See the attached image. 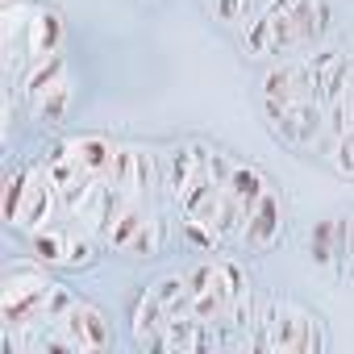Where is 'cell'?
Segmentation results:
<instances>
[{
  "instance_id": "obj_12",
  "label": "cell",
  "mask_w": 354,
  "mask_h": 354,
  "mask_svg": "<svg viewBox=\"0 0 354 354\" xmlns=\"http://www.w3.org/2000/svg\"><path fill=\"white\" fill-rule=\"evenodd\" d=\"M26 242H30V250H34V263L55 267V271H88V267L100 259V250H104L100 234L88 230L84 221H75L71 213H67V221L55 217L50 225H42V230L30 234Z\"/></svg>"
},
{
  "instance_id": "obj_3",
  "label": "cell",
  "mask_w": 354,
  "mask_h": 354,
  "mask_svg": "<svg viewBox=\"0 0 354 354\" xmlns=\"http://www.w3.org/2000/svg\"><path fill=\"white\" fill-rule=\"evenodd\" d=\"M337 30L333 0H275L238 30V46L254 63H283L325 46Z\"/></svg>"
},
{
  "instance_id": "obj_15",
  "label": "cell",
  "mask_w": 354,
  "mask_h": 354,
  "mask_svg": "<svg viewBox=\"0 0 354 354\" xmlns=\"http://www.w3.org/2000/svg\"><path fill=\"white\" fill-rule=\"evenodd\" d=\"M5 5H21V0H5Z\"/></svg>"
},
{
  "instance_id": "obj_2",
  "label": "cell",
  "mask_w": 354,
  "mask_h": 354,
  "mask_svg": "<svg viewBox=\"0 0 354 354\" xmlns=\"http://www.w3.org/2000/svg\"><path fill=\"white\" fill-rule=\"evenodd\" d=\"M188 275V292H192V308L196 317L221 333L225 350H242V337L250 329L259 292H254V275L238 254H205L192 267H184Z\"/></svg>"
},
{
  "instance_id": "obj_10",
  "label": "cell",
  "mask_w": 354,
  "mask_h": 354,
  "mask_svg": "<svg viewBox=\"0 0 354 354\" xmlns=\"http://www.w3.org/2000/svg\"><path fill=\"white\" fill-rule=\"evenodd\" d=\"M17 100L26 104L30 121H42V125H55L67 117L71 109V96H75V80H71V67L63 55H50L34 67L21 71V80L13 84Z\"/></svg>"
},
{
  "instance_id": "obj_6",
  "label": "cell",
  "mask_w": 354,
  "mask_h": 354,
  "mask_svg": "<svg viewBox=\"0 0 354 354\" xmlns=\"http://www.w3.org/2000/svg\"><path fill=\"white\" fill-rule=\"evenodd\" d=\"M113 346H117L113 317L100 304L75 296L67 313H59L46 329H38L21 346V354H92V350H113Z\"/></svg>"
},
{
  "instance_id": "obj_1",
  "label": "cell",
  "mask_w": 354,
  "mask_h": 354,
  "mask_svg": "<svg viewBox=\"0 0 354 354\" xmlns=\"http://www.w3.org/2000/svg\"><path fill=\"white\" fill-rule=\"evenodd\" d=\"M129 329H133V342L142 350H158V354H209V350H225L221 333L209 329L196 317L184 271H167V275L150 279L129 300Z\"/></svg>"
},
{
  "instance_id": "obj_4",
  "label": "cell",
  "mask_w": 354,
  "mask_h": 354,
  "mask_svg": "<svg viewBox=\"0 0 354 354\" xmlns=\"http://www.w3.org/2000/svg\"><path fill=\"white\" fill-rule=\"evenodd\" d=\"M325 346H329V329L321 313L283 292L259 296L250 329L242 337V350H259V354H317Z\"/></svg>"
},
{
  "instance_id": "obj_14",
  "label": "cell",
  "mask_w": 354,
  "mask_h": 354,
  "mask_svg": "<svg viewBox=\"0 0 354 354\" xmlns=\"http://www.w3.org/2000/svg\"><path fill=\"white\" fill-rule=\"evenodd\" d=\"M325 154H329L333 175H342V180H354V129H346L342 138H333Z\"/></svg>"
},
{
  "instance_id": "obj_8",
  "label": "cell",
  "mask_w": 354,
  "mask_h": 354,
  "mask_svg": "<svg viewBox=\"0 0 354 354\" xmlns=\"http://www.w3.org/2000/svg\"><path fill=\"white\" fill-rule=\"evenodd\" d=\"M63 213L59 192L42 162H13L5 171V225L13 234H38Z\"/></svg>"
},
{
  "instance_id": "obj_7",
  "label": "cell",
  "mask_w": 354,
  "mask_h": 354,
  "mask_svg": "<svg viewBox=\"0 0 354 354\" xmlns=\"http://www.w3.org/2000/svg\"><path fill=\"white\" fill-rule=\"evenodd\" d=\"M167 221L162 213L154 209V201H133V196H117L104 230H100V242L109 254H121V259H133V263H150L167 250Z\"/></svg>"
},
{
  "instance_id": "obj_5",
  "label": "cell",
  "mask_w": 354,
  "mask_h": 354,
  "mask_svg": "<svg viewBox=\"0 0 354 354\" xmlns=\"http://www.w3.org/2000/svg\"><path fill=\"white\" fill-rule=\"evenodd\" d=\"M63 17L34 5V0H21V5H5V17H0V50H5V71L9 84L21 80L26 67L63 55Z\"/></svg>"
},
{
  "instance_id": "obj_11",
  "label": "cell",
  "mask_w": 354,
  "mask_h": 354,
  "mask_svg": "<svg viewBox=\"0 0 354 354\" xmlns=\"http://www.w3.org/2000/svg\"><path fill=\"white\" fill-rule=\"evenodd\" d=\"M304 254L321 275L342 288H354V205L317 217L304 234Z\"/></svg>"
},
{
  "instance_id": "obj_13",
  "label": "cell",
  "mask_w": 354,
  "mask_h": 354,
  "mask_svg": "<svg viewBox=\"0 0 354 354\" xmlns=\"http://www.w3.org/2000/svg\"><path fill=\"white\" fill-rule=\"evenodd\" d=\"M275 5V0H205V13L217 21V26H225V30H242L246 21H254L259 13H267Z\"/></svg>"
},
{
  "instance_id": "obj_9",
  "label": "cell",
  "mask_w": 354,
  "mask_h": 354,
  "mask_svg": "<svg viewBox=\"0 0 354 354\" xmlns=\"http://www.w3.org/2000/svg\"><path fill=\"white\" fill-rule=\"evenodd\" d=\"M259 113L263 125L275 133V142H283L296 154H325L329 146V113L317 100L304 96H259Z\"/></svg>"
}]
</instances>
